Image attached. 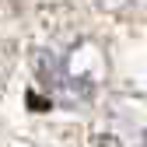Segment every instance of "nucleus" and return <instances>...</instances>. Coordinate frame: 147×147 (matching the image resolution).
Returning a JSON list of instances; mask_svg holds the SVG:
<instances>
[{"label": "nucleus", "instance_id": "20e7f679", "mask_svg": "<svg viewBox=\"0 0 147 147\" xmlns=\"http://www.w3.org/2000/svg\"><path fill=\"white\" fill-rule=\"evenodd\" d=\"M25 7V0H0V18H14V14H21Z\"/></svg>", "mask_w": 147, "mask_h": 147}, {"label": "nucleus", "instance_id": "f257e3e1", "mask_svg": "<svg viewBox=\"0 0 147 147\" xmlns=\"http://www.w3.org/2000/svg\"><path fill=\"white\" fill-rule=\"evenodd\" d=\"M32 74L46 98L74 109L98 95L109 74V60L95 39H77L63 49H53V46L32 49Z\"/></svg>", "mask_w": 147, "mask_h": 147}, {"label": "nucleus", "instance_id": "f03ea898", "mask_svg": "<svg viewBox=\"0 0 147 147\" xmlns=\"http://www.w3.org/2000/svg\"><path fill=\"white\" fill-rule=\"evenodd\" d=\"M112 147H147V98L116 95L105 105V133Z\"/></svg>", "mask_w": 147, "mask_h": 147}, {"label": "nucleus", "instance_id": "7ed1b4c3", "mask_svg": "<svg viewBox=\"0 0 147 147\" xmlns=\"http://www.w3.org/2000/svg\"><path fill=\"white\" fill-rule=\"evenodd\" d=\"M95 4L105 11V14H112V18H126V14H137L147 7V0H95Z\"/></svg>", "mask_w": 147, "mask_h": 147}]
</instances>
